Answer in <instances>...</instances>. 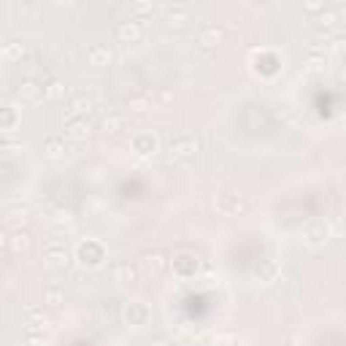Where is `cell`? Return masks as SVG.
I'll use <instances>...</instances> for the list:
<instances>
[{"label": "cell", "mask_w": 346, "mask_h": 346, "mask_svg": "<svg viewBox=\"0 0 346 346\" xmlns=\"http://www.w3.org/2000/svg\"><path fill=\"white\" fill-rule=\"evenodd\" d=\"M195 149H198V141H195V138H189V135H182L176 143H170V152H173V154H182V157L192 154Z\"/></svg>", "instance_id": "6da1fadb"}, {"label": "cell", "mask_w": 346, "mask_h": 346, "mask_svg": "<svg viewBox=\"0 0 346 346\" xmlns=\"http://www.w3.org/2000/svg\"><path fill=\"white\" fill-rule=\"evenodd\" d=\"M65 135H68V138H73V141H84V138L89 135V127L84 122H76V119H73V122L68 124V130H65Z\"/></svg>", "instance_id": "7a4b0ae2"}, {"label": "cell", "mask_w": 346, "mask_h": 346, "mask_svg": "<svg viewBox=\"0 0 346 346\" xmlns=\"http://www.w3.org/2000/svg\"><path fill=\"white\" fill-rule=\"evenodd\" d=\"M19 98H27V100H36L38 98V87L33 81H24L22 87H19Z\"/></svg>", "instance_id": "3957f363"}, {"label": "cell", "mask_w": 346, "mask_h": 346, "mask_svg": "<svg viewBox=\"0 0 346 346\" xmlns=\"http://www.w3.org/2000/svg\"><path fill=\"white\" fill-rule=\"evenodd\" d=\"M46 157H52V160H60L62 154H60V143L57 141H49L46 143Z\"/></svg>", "instance_id": "277c9868"}, {"label": "cell", "mask_w": 346, "mask_h": 346, "mask_svg": "<svg viewBox=\"0 0 346 346\" xmlns=\"http://www.w3.org/2000/svg\"><path fill=\"white\" fill-rule=\"evenodd\" d=\"M46 95H49V98H60V95H62V84L52 81V84H49V89H46Z\"/></svg>", "instance_id": "5b68a950"}, {"label": "cell", "mask_w": 346, "mask_h": 346, "mask_svg": "<svg viewBox=\"0 0 346 346\" xmlns=\"http://www.w3.org/2000/svg\"><path fill=\"white\" fill-rule=\"evenodd\" d=\"M119 124H122V119H117V117H111V119H106V127H114L117 130Z\"/></svg>", "instance_id": "8992f818"}]
</instances>
